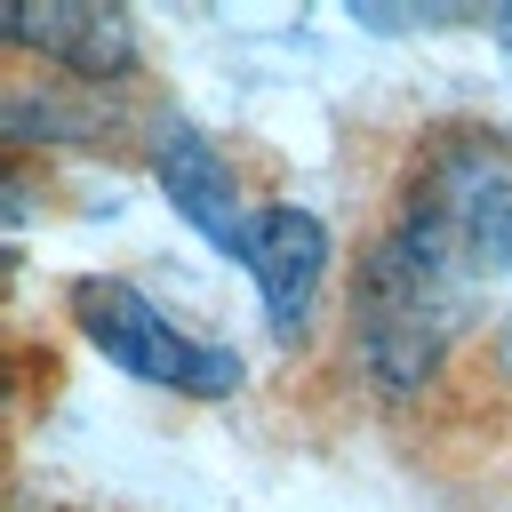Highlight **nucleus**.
<instances>
[{
    "label": "nucleus",
    "mask_w": 512,
    "mask_h": 512,
    "mask_svg": "<svg viewBox=\"0 0 512 512\" xmlns=\"http://www.w3.org/2000/svg\"><path fill=\"white\" fill-rule=\"evenodd\" d=\"M72 320L80 336L128 376V384H160V392H200V400H224L240 384V352L224 344H192L144 288L128 280H72Z\"/></svg>",
    "instance_id": "obj_2"
},
{
    "label": "nucleus",
    "mask_w": 512,
    "mask_h": 512,
    "mask_svg": "<svg viewBox=\"0 0 512 512\" xmlns=\"http://www.w3.org/2000/svg\"><path fill=\"white\" fill-rule=\"evenodd\" d=\"M496 368H504V376H512V312H504V320H496Z\"/></svg>",
    "instance_id": "obj_7"
},
{
    "label": "nucleus",
    "mask_w": 512,
    "mask_h": 512,
    "mask_svg": "<svg viewBox=\"0 0 512 512\" xmlns=\"http://www.w3.org/2000/svg\"><path fill=\"white\" fill-rule=\"evenodd\" d=\"M512 288V152L440 136L352 272V344L376 392H424L456 336Z\"/></svg>",
    "instance_id": "obj_1"
},
{
    "label": "nucleus",
    "mask_w": 512,
    "mask_h": 512,
    "mask_svg": "<svg viewBox=\"0 0 512 512\" xmlns=\"http://www.w3.org/2000/svg\"><path fill=\"white\" fill-rule=\"evenodd\" d=\"M248 280L264 296L272 336H296L320 304V280H328V224L304 216V208H264L256 248H248Z\"/></svg>",
    "instance_id": "obj_5"
},
{
    "label": "nucleus",
    "mask_w": 512,
    "mask_h": 512,
    "mask_svg": "<svg viewBox=\"0 0 512 512\" xmlns=\"http://www.w3.org/2000/svg\"><path fill=\"white\" fill-rule=\"evenodd\" d=\"M488 32H496V56H504V80H512V8H496V16H488Z\"/></svg>",
    "instance_id": "obj_6"
},
{
    "label": "nucleus",
    "mask_w": 512,
    "mask_h": 512,
    "mask_svg": "<svg viewBox=\"0 0 512 512\" xmlns=\"http://www.w3.org/2000/svg\"><path fill=\"white\" fill-rule=\"evenodd\" d=\"M0 40L32 48L40 64L72 72V80H120L136 72V24L104 0H32V8H0Z\"/></svg>",
    "instance_id": "obj_3"
},
{
    "label": "nucleus",
    "mask_w": 512,
    "mask_h": 512,
    "mask_svg": "<svg viewBox=\"0 0 512 512\" xmlns=\"http://www.w3.org/2000/svg\"><path fill=\"white\" fill-rule=\"evenodd\" d=\"M152 168H160V192H168V208L216 248V256H232L240 272H248V248H256V216H248V200H240V184H232V168L216 160V144L208 136H192V128H168L160 144H152Z\"/></svg>",
    "instance_id": "obj_4"
}]
</instances>
